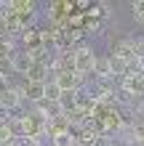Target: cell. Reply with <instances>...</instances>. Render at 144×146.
<instances>
[{
    "mask_svg": "<svg viewBox=\"0 0 144 146\" xmlns=\"http://www.w3.org/2000/svg\"><path fill=\"white\" fill-rule=\"evenodd\" d=\"M131 16H133V21H136L139 27H144V0L131 3Z\"/></svg>",
    "mask_w": 144,
    "mask_h": 146,
    "instance_id": "9c48e42d",
    "label": "cell"
},
{
    "mask_svg": "<svg viewBox=\"0 0 144 146\" xmlns=\"http://www.w3.org/2000/svg\"><path fill=\"white\" fill-rule=\"evenodd\" d=\"M72 56H75V72L83 74V77H91L94 72V61H96V50L94 45H88V42H83V45H75L72 48Z\"/></svg>",
    "mask_w": 144,
    "mask_h": 146,
    "instance_id": "6da1fadb",
    "label": "cell"
},
{
    "mask_svg": "<svg viewBox=\"0 0 144 146\" xmlns=\"http://www.w3.org/2000/svg\"><path fill=\"white\" fill-rule=\"evenodd\" d=\"M8 61H11V72H13V74H21V77H27V74H29V69L35 66L32 56H29L24 48H19L16 53H11V58H8Z\"/></svg>",
    "mask_w": 144,
    "mask_h": 146,
    "instance_id": "3957f363",
    "label": "cell"
},
{
    "mask_svg": "<svg viewBox=\"0 0 144 146\" xmlns=\"http://www.w3.org/2000/svg\"><path fill=\"white\" fill-rule=\"evenodd\" d=\"M109 64H112V74L115 77H125V72H128V66H131V64H125L123 58H117L112 53H109Z\"/></svg>",
    "mask_w": 144,
    "mask_h": 146,
    "instance_id": "ba28073f",
    "label": "cell"
},
{
    "mask_svg": "<svg viewBox=\"0 0 144 146\" xmlns=\"http://www.w3.org/2000/svg\"><path fill=\"white\" fill-rule=\"evenodd\" d=\"M72 143H75L72 130H54L51 133V146H72Z\"/></svg>",
    "mask_w": 144,
    "mask_h": 146,
    "instance_id": "52a82bcc",
    "label": "cell"
},
{
    "mask_svg": "<svg viewBox=\"0 0 144 146\" xmlns=\"http://www.w3.org/2000/svg\"><path fill=\"white\" fill-rule=\"evenodd\" d=\"M24 96H27V104L43 101L46 98V82H27L24 80Z\"/></svg>",
    "mask_w": 144,
    "mask_h": 146,
    "instance_id": "5b68a950",
    "label": "cell"
},
{
    "mask_svg": "<svg viewBox=\"0 0 144 146\" xmlns=\"http://www.w3.org/2000/svg\"><path fill=\"white\" fill-rule=\"evenodd\" d=\"M133 45H136V58H141L144 56V35L133 37Z\"/></svg>",
    "mask_w": 144,
    "mask_h": 146,
    "instance_id": "7c38bea8",
    "label": "cell"
},
{
    "mask_svg": "<svg viewBox=\"0 0 144 146\" xmlns=\"http://www.w3.org/2000/svg\"><path fill=\"white\" fill-rule=\"evenodd\" d=\"M0 146H16V141H3Z\"/></svg>",
    "mask_w": 144,
    "mask_h": 146,
    "instance_id": "5bb4252c",
    "label": "cell"
},
{
    "mask_svg": "<svg viewBox=\"0 0 144 146\" xmlns=\"http://www.w3.org/2000/svg\"><path fill=\"white\" fill-rule=\"evenodd\" d=\"M56 104L62 109V114H72V111L78 109V96H75V93H62Z\"/></svg>",
    "mask_w": 144,
    "mask_h": 146,
    "instance_id": "8992f818",
    "label": "cell"
},
{
    "mask_svg": "<svg viewBox=\"0 0 144 146\" xmlns=\"http://www.w3.org/2000/svg\"><path fill=\"white\" fill-rule=\"evenodd\" d=\"M91 77H94V80H120V77H115V74H112L109 53H101V56H96V61H94V72H91Z\"/></svg>",
    "mask_w": 144,
    "mask_h": 146,
    "instance_id": "277c9868",
    "label": "cell"
},
{
    "mask_svg": "<svg viewBox=\"0 0 144 146\" xmlns=\"http://www.w3.org/2000/svg\"><path fill=\"white\" fill-rule=\"evenodd\" d=\"M136 69L144 74V56H141V58H136Z\"/></svg>",
    "mask_w": 144,
    "mask_h": 146,
    "instance_id": "4fadbf2b",
    "label": "cell"
},
{
    "mask_svg": "<svg viewBox=\"0 0 144 146\" xmlns=\"http://www.w3.org/2000/svg\"><path fill=\"white\" fill-rule=\"evenodd\" d=\"M72 146H83V143H78V141H75V143H72Z\"/></svg>",
    "mask_w": 144,
    "mask_h": 146,
    "instance_id": "9a60e30c",
    "label": "cell"
},
{
    "mask_svg": "<svg viewBox=\"0 0 144 146\" xmlns=\"http://www.w3.org/2000/svg\"><path fill=\"white\" fill-rule=\"evenodd\" d=\"M112 56L123 58L125 64H136V45H133V37H117L112 42Z\"/></svg>",
    "mask_w": 144,
    "mask_h": 146,
    "instance_id": "7a4b0ae2",
    "label": "cell"
},
{
    "mask_svg": "<svg viewBox=\"0 0 144 146\" xmlns=\"http://www.w3.org/2000/svg\"><path fill=\"white\" fill-rule=\"evenodd\" d=\"M16 146H40L38 143V135H21V138H13Z\"/></svg>",
    "mask_w": 144,
    "mask_h": 146,
    "instance_id": "8fae6325",
    "label": "cell"
},
{
    "mask_svg": "<svg viewBox=\"0 0 144 146\" xmlns=\"http://www.w3.org/2000/svg\"><path fill=\"white\" fill-rule=\"evenodd\" d=\"M59 96H62V90H59V85L54 80L46 82V101H59Z\"/></svg>",
    "mask_w": 144,
    "mask_h": 146,
    "instance_id": "30bf717a",
    "label": "cell"
}]
</instances>
